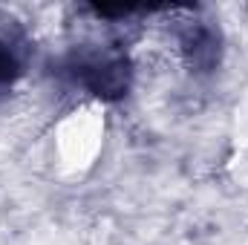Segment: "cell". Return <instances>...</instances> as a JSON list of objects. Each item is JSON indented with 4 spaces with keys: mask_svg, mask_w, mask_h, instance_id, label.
Listing matches in <instances>:
<instances>
[{
    "mask_svg": "<svg viewBox=\"0 0 248 245\" xmlns=\"http://www.w3.org/2000/svg\"><path fill=\"white\" fill-rule=\"evenodd\" d=\"M20 66H23V61H20V46H17V41L9 38L6 32H0V87L12 84V81L17 78Z\"/></svg>",
    "mask_w": 248,
    "mask_h": 245,
    "instance_id": "3957f363",
    "label": "cell"
},
{
    "mask_svg": "<svg viewBox=\"0 0 248 245\" xmlns=\"http://www.w3.org/2000/svg\"><path fill=\"white\" fill-rule=\"evenodd\" d=\"M185 49H187V55H190V61H193V66L211 69L214 61H217V35L208 26L193 23L190 32L185 35Z\"/></svg>",
    "mask_w": 248,
    "mask_h": 245,
    "instance_id": "7a4b0ae2",
    "label": "cell"
},
{
    "mask_svg": "<svg viewBox=\"0 0 248 245\" xmlns=\"http://www.w3.org/2000/svg\"><path fill=\"white\" fill-rule=\"evenodd\" d=\"M66 72L78 87H84L101 98H116V95H124V90H127V63L122 55L81 52V55L69 58Z\"/></svg>",
    "mask_w": 248,
    "mask_h": 245,
    "instance_id": "6da1fadb",
    "label": "cell"
}]
</instances>
